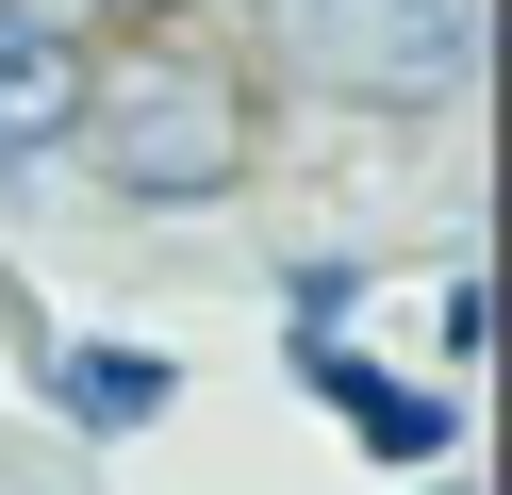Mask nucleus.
<instances>
[{"mask_svg":"<svg viewBox=\"0 0 512 495\" xmlns=\"http://www.w3.org/2000/svg\"><path fill=\"white\" fill-rule=\"evenodd\" d=\"M265 17L331 99H430L463 66V0H265Z\"/></svg>","mask_w":512,"mask_h":495,"instance_id":"f03ea898","label":"nucleus"},{"mask_svg":"<svg viewBox=\"0 0 512 495\" xmlns=\"http://www.w3.org/2000/svg\"><path fill=\"white\" fill-rule=\"evenodd\" d=\"M298 380H331V413L364 429V446H397V462H430V446H446V396H413V380H380V363H331V347H314Z\"/></svg>","mask_w":512,"mask_h":495,"instance_id":"39448f33","label":"nucleus"},{"mask_svg":"<svg viewBox=\"0 0 512 495\" xmlns=\"http://www.w3.org/2000/svg\"><path fill=\"white\" fill-rule=\"evenodd\" d=\"M166 396H182V363H166V347H116V330L50 363V413H67V429H149Z\"/></svg>","mask_w":512,"mask_h":495,"instance_id":"7ed1b4c3","label":"nucleus"},{"mask_svg":"<svg viewBox=\"0 0 512 495\" xmlns=\"http://www.w3.org/2000/svg\"><path fill=\"white\" fill-rule=\"evenodd\" d=\"M232 165H248V116H232V83H199V66H149V83L100 99V182L116 198H215Z\"/></svg>","mask_w":512,"mask_h":495,"instance_id":"f257e3e1","label":"nucleus"},{"mask_svg":"<svg viewBox=\"0 0 512 495\" xmlns=\"http://www.w3.org/2000/svg\"><path fill=\"white\" fill-rule=\"evenodd\" d=\"M67 116H83V50L50 17H0V149H50Z\"/></svg>","mask_w":512,"mask_h":495,"instance_id":"20e7f679","label":"nucleus"}]
</instances>
